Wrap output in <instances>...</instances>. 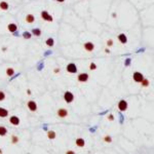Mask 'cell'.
<instances>
[{"label":"cell","instance_id":"2e32d148","mask_svg":"<svg viewBox=\"0 0 154 154\" xmlns=\"http://www.w3.org/2000/svg\"><path fill=\"white\" fill-rule=\"evenodd\" d=\"M8 7H9V5H8V3L6 2V1H1L0 2V9H2V10H7L8 9Z\"/></svg>","mask_w":154,"mask_h":154},{"label":"cell","instance_id":"ffe728a7","mask_svg":"<svg viewBox=\"0 0 154 154\" xmlns=\"http://www.w3.org/2000/svg\"><path fill=\"white\" fill-rule=\"evenodd\" d=\"M31 34H32V35H35V36L39 37V36L41 35V30L40 29H33Z\"/></svg>","mask_w":154,"mask_h":154},{"label":"cell","instance_id":"d6986e66","mask_svg":"<svg viewBox=\"0 0 154 154\" xmlns=\"http://www.w3.org/2000/svg\"><path fill=\"white\" fill-rule=\"evenodd\" d=\"M140 83H141V85H142L143 87H148L149 84H150V82H149V80H148L147 78H143V80H142Z\"/></svg>","mask_w":154,"mask_h":154},{"label":"cell","instance_id":"e575fe53","mask_svg":"<svg viewBox=\"0 0 154 154\" xmlns=\"http://www.w3.org/2000/svg\"><path fill=\"white\" fill-rule=\"evenodd\" d=\"M0 153H2V151H1V149H0Z\"/></svg>","mask_w":154,"mask_h":154},{"label":"cell","instance_id":"277c9868","mask_svg":"<svg viewBox=\"0 0 154 154\" xmlns=\"http://www.w3.org/2000/svg\"><path fill=\"white\" fill-rule=\"evenodd\" d=\"M27 106H28V109L31 112H35L36 110H37V104H36V102L35 101H29L28 103H27Z\"/></svg>","mask_w":154,"mask_h":154},{"label":"cell","instance_id":"52a82bcc","mask_svg":"<svg viewBox=\"0 0 154 154\" xmlns=\"http://www.w3.org/2000/svg\"><path fill=\"white\" fill-rule=\"evenodd\" d=\"M143 78H144V75L142 73H140V72H135V73H133V81H136L138 83H140L143 80Z\"/></svg>","mask_w":154,"mask_h":154},{"label":"cell","instance_id":"4dcf8cb0","mask_svg":"<svg viewBox=\"0 0 154 154\" xmlns=\"http://www.w3.org/2000/svg\"><path fill=\"white\" fill-rule=\"evenodd\" d=\"M60 72V69H54V73H59Z\"/></svg>","mask_w":154,"mask_h":154},{"label":"cell","instance_id":"7a4b0ae2","mask_svg":"<svg viewBox=\"0 0 154 154\" xmlns=\"http://www.w3.org/2000/svg\"><path fill=\"white\" fill-rule=\"evenodd\" d=\"M118 109H119V111H121V112H124L127 110V102L125 100H120L118 103V105H117Z\"/></svg>","mask_w":154,"mask_h":154},{"label":"cell","instance_id":"1f68e13d","mask_svg":"<svg viewBox=\"0 0 154 154\" xmlns=\"http://www.w3.org/2000/svg\"><path fill=\"white\" fill-rule=\"evenodd\" d=\"M67 154H74L73 151H67Z\"/></svg>","mask_w":154,"mask_h":154},{"label":"cell","instance_id":"484cf974","mask_svg":"<svg viewBox=\"0 0 154 154\" xmlns=\"http://www.w3.org/2000/svg\"><path fill=\"white\" fill-rule=\"evenodd\" d=\"M4 100H5V92L0 91V102H2Z\"/></svg>","mask_w":154,"mask_h":154},{"label":"cell","instance_id":"e0dca14e","mask_svg":"<svg viewBox=\"0 0 154 154\" xmlns=\"http://www.w3.org/2000/svg\"><path fill=\"white\" fill-rule=\"evenodd\" d=\"M56 137H57L56 132H53V131L47 132V138L49 139V140H53V139H56Z\"/></svg>","mask_w":154,"mask_h":154},{"label":"cell","instance_id":"ba28073f","mask_svg":"<svg viewBox=\"0 0 154 154\" xmlns=\"http://www.w3.org/2000/svg\"><path fill=\"white\" fill-rule=\"evenodd\" d=\"M77 80L79 82H86L88 80V74L87 73H80V74H78Z\"/></svg>","mask_w":154,"mask_h":154},{"label":"cell","instance_id":"44dd1931","mask_svg":"<svg viewBox=\"0 0 154 154\" xmlns=\"http://www.w3.org/2000/svg\"><path fill=\"white\" fill-rule=\"evenodd\" d=\"M5 73H6V75H7V76L10 77V76H12L13 74H14V69H13V68H7Z\"/></svg>","mask_w":154,"mask_h":154},{"label":"cell","instance_id":"836d02e7","mask_svg":"<svg viewBox=\"0 0 154 154\" xmlns=\"http://www.w3.org/2000/svg\"><path fill=\"white\" fill-rule=\"evenodd\" d=\"M57 1H58V2H64L65 0H57Z\"/></svg>","mask_w":154,"mask_h":154},{"label":"cell","instance_id":"5bb4252c","mask_svg":"<svg viewBox=\"0 0 154 154\" xmlns=\"http://www.w3.org/2000/svg\"><path fill=\"white\" fill-rule=\"evenodd\" d=\"M26 22L28 24H33L34 22H35V17H34L32 13L27 14V16H26Z\"/></svg>","mask_w":154,"mask_h":154},{"label":"cell","instance_id":"603a6c76","mask_svg":"<svg viewBox=\"0 0 154 154\" xmlns=\"http://www.w3.org/2000/svg\"><path fill=\"white\" fill-rule=\"evenodd\" d=\"M23 37L25 38V39H30L32 37V34L30 33V32H24L23 33Z\"/></svg>","mask_w":154,"mask_h":154},{"label":"cell","instance_id":"83f0119b","mask_svg":"<svg viewBox=\"0 0 154 154\" xmlns=\"http://www.w3.org/2000/svg\"><path fill=\"white\" fill-rule=\"evenodd\" d=\"M112 45H113V40H112V39H108V40H107V46L110 47Z\"/></svg>","mask_w":154,"mask_h":154},{"label":"cell","instance_id":"4316f807","mask_svg":"<svg viewBox=\"0 0 154 154\" xmlns=\"http://www.w3.org/2000/svg\"><path fill=\"white\" fill-rule=\"evenodd\" d=\"M89 69H91L92 71L96 70V69H97V65H96L95 63H91V64H89Z\"/></svg>","mask_w":154,"mask_h":154},{"label":"cell","instance_id":"9a60e30c","mask_svg":"<svg viewBox=\"0 0 154 154\" xmlns=\"http://www.w3.org/2000/svg\"><path fill=\"white\" fill-rule=\"evenodd\" d=\"M7 115H8V111L6 110L5 108L0 107V117L4 118V117H7Z\"/></svg>","mask_w":154,"mask_h":154},{"label":"cell","instance_id":"d6a6232c","mask_svg":"<svg viewBox=\"0 0 154 154\" xmlns=\"http://www.w3.org/2000/svg\"><path fill=\"white\" fill-rule=\"evenodd\" d=\"M27 92H28V95H29V96L31 95V91H30V89H28V91H27Z\"/></svg>","mask_w":154,"mask_h":154},{"label":"cell","instance_id":"6da1fadb","mask_svg":"<svg viewBox=\"0 0 154 154\" xmlns=\"http://www.w3.org/2000/svg\"><path fill=\"white\" fill-rule=\"evenodd\" d=\"M64 100H65L66 103L70 104V103H72L74 101V95L71 92L68 91V92H66L65 93H64Z\"/></svg>","mask_w":154,"mask_h":154},{"label":"cell","instance_id":"8fae6325","mask_svg":"<svg viewBox=\"0 0 154 154\" xmlns=\"http://www.w3.org/2000/svg\"><path fill=\"white\" fill-rule=\"evenodd\" d=\"M7 30L10 33H16L17 32V30H18V26H17V24H14V23H10V24H8L7 25Z\"/></svg>","mask_w":154,"mask_h":154},{"label":"cell","instance_id":"8992f818","mask_svg":"<svg viewBox=\"0 0 154 154\" xmlns=\"http://www.w3.org/2000/svg\"><path fill=\"white\" fill-rule=\"evenodd\" d=\"M41 18L44 20V21H46V22H52L53 21V18L52 16H51L46 10H43L41 12Z\"/></svg>","mask_w":154,"mask_h":154},{"label":"cell","instance_id":"cb8c5ba5","mask_svg":"<svg viewBox=\"0 0 154 154\" xmlns=\"http://www.w3.org/2000/svg\"><path fill=\"white\" fill-rule=\"evenodd\" d=\"M19 140H20L19 137H17L16 135H12V136H11V143H12V144H17V143L19 142Z\"/></svg>","mask_w":154,"mask_h":154},{"label":"cell","instance_id":"7402d4cb","mask_svg":"<svg viewBox=\"0 0 154 154\" xmlns=\"http://www.w3.org/2000/svg\"><path fill=\"white\" fill-rule=\"evenodd\" d=\"M53 39L52 38H48L47 40L45 41V43H46V45L47 46H49V47H51V46H53Z\"/></svg>","mask_w":154,"mask_h":154},{"label":"cell","instance_id":"f546056e","mask_svg":"<svg viewBox=\"0 0 154 154\" xmlns=\"http://www.w3.org/2000/svg\"><path fill=\"white\" fill-rule=\"evenodd\" d=\"M105 52H106V53H110V49L106 48V49H105Z\"/></svg>","mask_w":154,"mask_h":154},{"label":"cell","instance_id":"4fadbf2b","mask_svg":"<svg viewBox=\"0 0 154 154\" xmlns=\"http://www.w3.org/2000/svg\"><path fill=\"white\" fill-rule=\"evenodd\" d=\"M75 144H76L77 147L82 148V147H84V145H85V141H84L82 138H78V139H76Z\"/></svg>","mask_w":154,"mask_h":154},{"label":"cell","instance_id":"7c38bea8","mask_svg":"<svg viewBox=\"0 0 154 154\" xmlns=\"http://www.w3.org/2000/svg\"><path fill=\"white\" fill-rule=\"evenodd\" d=\"M118 40H119V42H120L121 44H125L127 42V37H126L125 34L121 33V34H119V35H118Z\"/></svg>","mask_w":154,"mask_h":154},{"label":"cell","instance_id":"ac0fdd59","mask_svg":"<svg viewBox=\"0 0 154 154\" xmlns=\"http://www.w3.org/2000/svg\"><path fill=\"white\" fill-rule=\"evenodd\" d=\"M6 133H7V128L5 126L0 125V136L4 137V136H6Z\"/></svg>","mask_w":154,"mask_h":154},{"label":"cell","instance_id":"9c48e42d","mask_svg":"<svg viewBox=\"0 0 154 154\" xmlns=\"http://www.w3.org/2000/svg\"><path fill=\"white\" fill-rule=\"evenodd\" d=\"M84 49H85L86 51L88 52H91V51H93V49H95V44H93L92 42H85L84 43V45H83Z\"/></svg>","mask_w":154,"mask_h":154},{"label":"cell","instance_id":"f1b7e54d","mask_svg":"<svg viewBox=\"0 0 154 154\" xmlns=\"http://www.w3.org/2000/svg\"><path fill=\"white\" fill-rule=\"evenodd\" d=\"M108 120H110V121H113V120H114V116H113V114H110V115L108 116Z\"/></svg>","mask_w":154,"mask_h":154},{"label":"cell","instance_id":"5b68a950","mask_svg":"<svg viewBox=\"0 0 154 154\" xmlns=\"http://www.w3.org/2000/svg\"><path fill=\"white\" fill-rule=\"evenodd\" d=\"M57 115L60 117V118H65L68 116V111L67 109L65 108H60L59 110L57 111Z\"/></svg>","mask_w":154,"mask_h":154},{"label":"cell","instance_id":"d4e9b609","mask_svg":"<svg viewBox=\"0 0 154 154\" xmlns=\"http://www.w3.org/2000/svg\"><path fill=\"white\" fill-rule=\"evenodd\" d=\"M103 141L106 142V143H111L112 142V138L109 137V136H105V137L103 138Z\"/></svg>","mask_w":154,"mask_h":154},{"label":"cell","instance_id":"3957f363","mask_svg":"<svg viewBox=\"0 0 154 154\" xmlns=\"http://www.w3.org/2000/svg\"><path fill=\"white\" fill-rule=\"evenodd\" d=\"M66 70H67L68 73L74 74V73L77 72V67H76V65H75L74 63H70V64H68V65H67Z\"/></svg>","mask_w":154,"mask_h":154},{"label":"cell","instance_id":"30bf717a","mask_svg":"<svg viewBox=\"0 0 154 154\" xmlns=\"http://www.w3.org/2000/svg\"><path fill=\"white\" fill-rule=\"evenodd\" d=\"M9 122H10L12 125L17 126V125H19V124H20V122H21V120H20V118H19L18 116L13 115V116H10V118H9Z\"/></svg>","mask_w":154,"mask_h":154}]
</instances>
